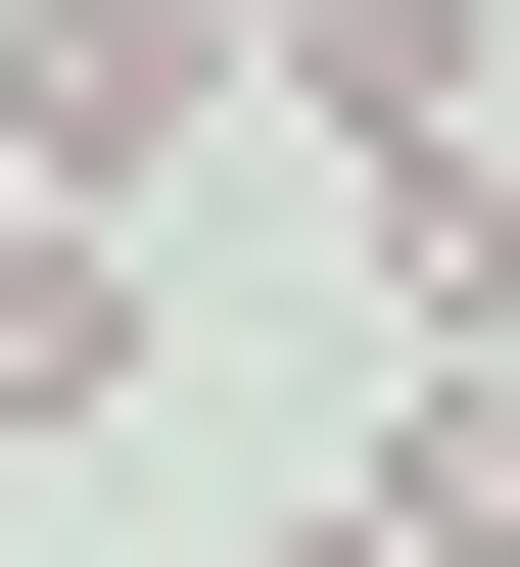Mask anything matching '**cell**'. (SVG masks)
<instances>
[{"label":"cell","instance_id":"cell-3","mask_svg":"<svg viewBox=\"0 0 520 567\" xmlns=\"http://www.w3.org/2000/svg\"><path fill=\"white\" fill-rule=\"evenodd\" d=\"M332 520H379V567H520V379H473V331H426V425L332 473Z\"/></svg>","mask_w":520,"mask_h":567},{"label":"cell","instance_id":"cell-4","mask_svg":"<svg viewBox=\"0 0 520 567\" xmlns=\"http://www.w3.org/2000/svg\"><path fill=\"white\" fill-rule=\"evenodd\" d=\"M190 48H237V0H190Z\"/></svg>","mask_w":520,"mask_h":567},{"label":"cell","instance_id":"cell-1","mask_svg":"<svg viewBox=\"0 0 520 567\" xmlns=\"http://www.w3.org/2000/svg\"><path fill=\"white\" fill-rule=\"evenodd\" d=\"M190 95H237L190 0H0V189H95V237H142V189H190Z\"/></svg>","mask_w":520,"mask_h":567},{"label":"cell","instance_id":"cell-2","mask_svg":"<svg viewBox=\"0 0 520 567\" xmlns=\"http://www.w3.org/2000/svg\"><path fill=\"white\" fill-rule=\"evenodd\" d=\"M0 425H142V237L95 189H0Z\"/></svg>","mask_w":520,"mask_h":567}]
</instances>
